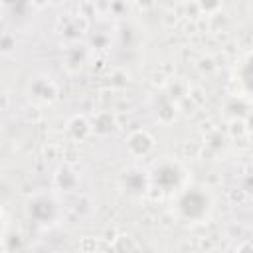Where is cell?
<instances>
[{
    "label": "cell",
    "mask_w": 253,
    "mask_h": 253,
    "mask_svg": "<svg viewBox=\"0 0 253 253\" xmlns=\"http://www.w3.org/2000/svg\"><path fill=\"white\" fill-rule=\"evenodd\" d=\"M172 206L180 219H186L190 223H202L204 219H208V215L213 208V198L208 192V188L186 186L176 192Z\"/></svg>",
    "instance_id": "cell-1"
},
{
    "label": "cell",
    "mask_w": 253,
    "mask_h": 253,
    "mask_svg": "<svg viewBox=\"0 0 253 253\" xmlns=\"http://www.w3.org/2000/svg\"><path fill=\"white\" fill-rule=\"evenodd\" d=\"M121 188L130 196H144L150 192V172L140 166H130L121 172Z\"/></svg>",
    "instance_id": "cell-2"
},
{
    "label": "cell",
    "mask_w": 253,
    "mask_h": 253,
    "mask_svg": "<svg viewBox=\"0 0 253 253\" xmlns=\"http://www.w3.org/2000/svg\"><path fill=\"white\" fill-rule=\"evenodd\" d=\"M26 93L36 105H51L57 99V85L49 75H36L28 81Z\"/></svg>",
    "instance_id": "cell-3"
},
{
    "label": "cell",
    "mask_w": 253,
    "mask_h": 253,
    "mask_svg": "<svg viewBox=\"0 0 253 253\" xmlns=\"http://www.w3.org/2000/svg\"><path fill=\"white\" fill-rule=\"evenodd\" d=\"M26 211L32 219H36L40 215V211H43V217H42V225L45 223H51L55 217H57V200L53 194H45V192H38L34 194L28 204H26Z\"/></svg>",
    "instance_id": "cell-4"
},
{
    "label": "cell",
    "mask_w": 253,
    "mask_h": 253,
    "mask_svg": "<svg viewBox=\"0 0 253 253\" xmlns=\"http://www.w3.org/2000/svg\"><path fill=\"white\" fill-rule=\"evenodd\" d=\"M156 146V140L154 136L144 130V128H136L132 130L126 140H125V148H126V154L132 156V158H146Z\"/></svg>",
    "instance_id": "cell-5"
},
{
    "label": "cell",
    "mask_w": 253,
    "mask_h": 253,
    "mask_svg": "<svg viewBox=\"0 0 253 253\" xmlns=\"http://www.w3.org/2000/svg\"><path fill=\"white\" fill-rule=\"evenodd\" d=\"M79 188V174L71 164H63L53 174V190L57 192H75Z\"/></svg>",
    "instance_id": "cell-6"
},
{
    "label": "cell",
    "mask_w": 253,
    "mask_h": 253,
    "mask_svg": "<svg viewBox=\"0 0 253 253\" xmlns=\"http://www.w3.org/2000/svg\"><path fill=\"white\" fill-rule=\"evenodd\" d=\"M91 128H93V134L97 136H109L117 130L119 126V121H117V115L113 111H97L91 119Z\"/></svg>",
    "instance_id": "cell-7"
},
{
    "label": "cell",
    "mask_w": 253,
    "mask_h": 253,
    "mask_svg": "<svg viewBox=\"0 0 253 253\" xmlns=\"http://www.w3.org/2000/svg\"><path fill=\"white\" fill-rule=\"evenodd\" d=\"M65 130H67L69 138L75 140V142H85V140L93 134L91 121H89L85 115H81V113L69 117V121H67V125H65Z\"/></svg>",
    "instance_id": "cell-8"
},
{
    "label": "cell",
    "mask_w": 253,
    "mask_h": 253,
    "mask_svg": "<svg viewBox=\"0 0 253 253\" xmlns=\"http://www.w3.org/2000/svg\"><path fill=\"white\" fill-rule=\"evenodd\" d=\"M178 111H180V105H178L176 101H172V99H170L168 103H164L162 107H158V111H156V119H158V123H160V125L168 126V125H172V123L176 121Z\"/></svg>",
    "instance_id": "cell-9"
},
{
    "label": "cell",
    "mask_w": 253,
    "mask_h": 253,
    "mask_svg": "<svg viewBox=\"0 0 253 253\" xmlns=\"http://www.w3.org/2000/svg\"><path fill=\"white\" fill-rule=\"evenodd\" d=\"M166 91H168V97L176 103H182L186 97H188V91H190V85L182 79H168L166 83Z\"/></svg>",
    "instance_id": "cell-10"
},
{
    "label": "cell",
    "mask_w": 253,
    "mask_h": 253,
    "mask_svg": "<svg viewBox=\"0 0 253 253\" xmlns=\"http://www.w3.org/2000/svg\"><path fill=\"white\" fill-rule=\"evenodd\" d=\"M73 51H75V55H73V57H71V53H67V51H65V59H63V67H65L69 73L79 71V69H81V65H83V61H85V51L81 49V45L73 43Z\"/></svg>",
    "instance_id": "cell-11"
},
{
    "label": "cell",
    "mask_w": 253,
    "mask_h": 253,
    "mask_svg": "<svg viewBox=\"0 0 253 253\" xmlns=\"http://www.w3.org/2000/svg\"><path fill=\"white\" fill-rule=\"evenodd\" d=\"M227 134H229V138H243V136H247V132H249V128H247V123H245V119L243 117H231L229 121H227Z\"/></svg>",
    "instance_id": "cell-12"
},
{
    "label": "cell",
    "mask_w": 253,
    "mask_h": 253,
    "mask_svg": "<svg viewBox=\"0 0 253 253\" xmlns=\"http://www.w3.org/2000/svg\"><path fill=\"white\" fill-rule=\"evenodd\" d=\"M109 247L115 249V251H134V249H140V243H136L134 237H130V235L119 233L117 237H113Z\"/></svg>",
    "instance_id": "cell-13"
},
{
    "label": "cell",
    "mask_w": 253,
    "mask_h": 253,
    "mask_svg": "<svg viewBox=\"0 0 253 253\" xmlns=\"http://www.w3.org/2000/svg\"><path fill=\"white\" fill-rule=\"evenodd\" d=\"M198 10L208 16H215L221 10V0H196Z\"/></svg>",
    "instance_id": "cell-14"
},
{
    "label": "cell",
    "mask_w": 253,
    "mask_h": 253,
    "mask_svg": "<svg viewBox=\"0 0 253 253\" xmlns=\"http://www.w3.org/2000/svg\"><path fill=\"white\" fill-rule=\"evenodd\" d=\"M14 49H16V36H14L12 32H4V34H2V43H0V51H2V55L8 57Z\"/></svg>",
    "instance_id": "cell-15"
},
{
    "label": "cell",
    "mask_w": 253,
    "mask_h": 253,
    "mask_svg": "<svg viewBox=\"0 0 253 253\" xmlns=\"http://www.w3.org/2000/svg\"><path fill=\"white\" fill-rule=\"evenodd\" d=\"M188 101L194 105V107H202L206 103V93L202 87H190L188 91Z\"/></svg>",
    "instance_id": "cell-16"
},
{
    "label": "cell",
    "mask_w": 253,
    "mask_h": 253,
    "mask_svg": "<svg viewBox=\"0 0 253 253\" xmlns=\"http://www.w3.org/2000/svg\"><path fill=\"white\" fill-rule=\"evenodd\" d=\"M43 156L49 158V160L61 158V156H63V148H61V144H57V142H47V144L43 146Z\"/></svg>",
    "instance_id": "cell-17"
},
{
    "label": "cell",
    "mask_w": 253,
    "mask_h": 253,
    "mask_svg": "<svg viewBox=\"0 0 253 253\" xmlns=\"http://www.w3.org/2000/svg\"><path fill=\"white\" fill-rule=\"evenodd\" d=\"M95 12H97V2H95V0H85V2L79 4V14H81V16L91 18Z\"/></svg>",
    "instance_id": "cell-18"
},
{
    "label": "cell",
    "mask_w": 253,
    "mask_h": 253,
    "mask_svg": "<svg viewBox=\"0 0 253 253\" xmlns=\"http://www.w3.org/2000/svg\"><path fill=\"white\" fill-rule=\"evenodd\" d=\"M196 67H198V71L200 73H211L213 69H215V63H213V57H210V55H206V57H202L198 63H196Z\"/></svg>",
    "instance_id": "cell-19"
},
{
    "label": "cell",
    "mask_w": 253,
    "mask_h": 253,
    "mask_svg": "<svg viewBox=\"0 0 253 253\" xmlns=\"http://www.w3.org/2000/svg\"><path fill=\"white\" fill-rule=\"evenodd\" d=\"M79 249H81V251H95V249H97V239L91 237V235H85V237L79 241Z\"/></svg>",
    "instance_id": "cell-20"
},
{
    "label": "cell",
    "mask_w": 253,
    "mask_h": 253,
    "mask_svg": "<svg viewBox=\"0 0 253 253\" xmlns=\"http://www.w3.org/2000/svg\"><path fill=\"white\" fill-rule=\"evenodd\" d=\"M134 4H136L140 10H150V8H154L156 0H134Z\"/></svg>",
    "instance_id": "cell-21"
},
{
    "label": "cell",
    "mask_w": 253,
    "mask_h": 253,
    "mask_svg": "<svg viewBox=\"0 0 253 253\" xmlns=\"http://www.w3.org/2000/svg\"><path fill=\"white\" fill-rule=\"evenodd\" d=\"M2 111H8L10 109V93L8 91H2Z\"/></svg>",
    "instance_id": "cell-22"
},
{
    "label": "cell",
    "mask_w": 253,
    "mask_h": 253,
    "mask_svg": "<svg viewBox=\"0 0 253 253\" xmlns=\"http://www.w3.org/2000/svg\"><path fill=\"white\" fill-rule=\"evenodd\" d=\"M32 2V6L36 8V10H43L47 4H49V0H30Z\"/></svg>",
    "instance_id": "cell-23"
},
{
    "label": "cell",
    "mask_w": 253,
    "mask_h": 253,
    "mask_svg": "<svg viewBox=\"0 0 253 253\" xmlns=\"http://www.w3.org/2000/svg\"><path fill=\"white\" fill-rule=\"evenodd\" d=\"M245 123H247V128H249V132H253V111H249V113H247V117H245Z\"/></svg>",
    "instance_id": "cell-24"
},
{
    "label": "cell",
    "mask_w": 253,
    "mask_h": 253,
    "mask_svg": "<svg viewBox=\"0 0 253 253\" xmlns=\"http://www.w3.org/2000/svg\"><path fill=\"white\" fill-rule=\"evenodd\" d=\"M95 2H97V4H105L107 8H111V4H113L115 0H95Z\"/></svg>",
    "instance_id": "cell-25"
},
{
    "label": "cell",
    "mask_w": 253,
    "mask_h": 253,
    "mask_svg": "<svg viewBox=\"0 0 253 253\" xmlns=\"http://www.w3.org/2000/svg\"><path fill=\"white\" fill-rule=\"evenodd\" d=\"M49 4L51 6H61V4H65V0H49Z\"/></svg>",
    "instance_id": "cell-26"
}]
</instances>
